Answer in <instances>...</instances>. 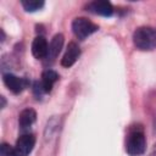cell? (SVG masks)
I'll list each match as a JSON object with an SVG mask.
<instances>
[{
  "instance_id": "6da1fadb",
  "label": "cell",
  "mask_w": 156,
  "mask_h": 156,
  "mask_svg": "<svg viewBox=\"0 0 156 156\" xmlns=\"http://www.w3.org/2000/svg\"><path fill=\"white\" fill-rule=\"evenodd\" d=\"M133 43L141 51L156 49V29L152 27H139L133 33Z\"/></svg>"
},
{
  "instance_id": "7a4b0ae2",
  "label": "cell",
  "mask_w": 156,
  "mask_h": 156,
  "mask_svg": "<svg viewBox=\"0 0 156 156\" xmlns=\"http://www.w3.org/2000/svg\"><path fill=\"white\" fill-rule=\"evenodd\" d=\"M146 149V139L141 129L134 128L130 130L127 138L126 150L130 156H140L145 152Z\"/></svg>"
},
{
  "instance_id": "3957f363",
  "label": "cell",
  "mask_w": 156,
  "mask_h": 156,
  "mask_svg": "<svg viewBox=\"0 0 156 156\" xmlns=\"http://www.w3.org/2000/svg\"><path fill=\"white\" fill-rule=\"evenodd\" d=\"M98 29L99 27L85 17H77L72 22V30L79 40H84L85 38L95 33Z\"/></svg>"
},
{
  "instance_id": "277c9868",
  "label": "cell",
  "mask_w": 156,
  "mask_h": 156,
  "mask_svg": "<svg viewBox=\"0 0 156 156\" xmlns=\"http://www.w3.org/2000/svg\"><path fill=\"white\" fill-rule=\"evenodd\" d=\"M35 145V136L33 134H23L21 135L15 145L17 156H28Z\"/></svg>"
},
{
  "instance_id": "5b68a950",
  "label": "cell",
  "mask_w": 156,
  "mask_h": 156,
  "mask_svg": "<svg viewBox=\"0 0 156 156\" xmlns=\"http://www.w3.org/2000/svg\"><path fill=\"white\" fill-rule=\"evenodd\" d=\"M85 9H87V11H89L91 13L100 15V16H104V17H110L113 13V6L107 0L91 1L85 6Z\"/></svg>"
},
{
  "instance_id": "8992f818",
  "label": "cell",
  "mask_w": 156,
  "mask_h": 156,
  "mask_svg": "<svg viewBox=\"0 0 156 156\" xmlns=\"http://www.w3.org/2000/svg\"><path fill=\"white\" fill-rule=\"evenodd\" d=\"M80 55V49L79 46L74 43V41H71L68 45H67V49H66V52L63 55V57L61 58V65L63 67H71L76 63V61L78 60Z\"/></svg>"
},
{
  "instance_id": "52a82bcc",
  "label": "cell",
  "mask_w": 156,
  "mask_h": 156,
  "mask_svg": "<svg viewBox=\"0 0 156 156\" xmlns=\"http://www.w3.org/2000/svg\"><path fill=\"white\" fill-rule=\"evenodd\" d=\"M48 51H49V45H48L46 39L43 35L35 37L33 43H32V54H33V56L38 60H43V58H46Z\"/></svg>"
},
{
  "instance_id": "ba28073f",
  "label": "cell",
  "mask_w": 156,
  "mask_h": 156,
  "mask_svg": "<svg viewBox=\"0 0 156 156\" xmlns=\"http://www.w3.org/2000/svg\"><path fill=\"white\" fill-rule=\"evenodd\" d=\"M4 83L5 85L9 88V90H11L15 94H20L26 87H27V80L23 78H18L11 73H6L4 74Z\"/></svg>"
},
{
  "instance_id": "9c48e42d",
  "label": "cell",
  "mask_w": 156,
  "mask_h": 156,
  "mask_svg": "<svg viewBox=\"0 0 156 156\" xmlns=\"http://www.w3.org/2000/svg\"><path fill=\"white\" fill-rule=\"evenodd\" d=\"M63 35L61 34V33H58V34H56L54 38H52V40H51V43H50V45H49V51H48V56H46V61H50V62H52L56 57H57V55L60 54V51H61V49H62V46H63Z\"/></svg>"
},
{
  "instance_id": "30bf717a",
  "label": "cell",
  "mask_w": 156,
  "mask_h": 156,
  "mask_svg": "<svg viewBox=\"0 0 156 156\" xmlns=\"http://www.w3.org/2000/svg\"><path fill=\"white\" fill-rule=\"evenodd\" d=\"M57 79H58V74L55 71H52V69L44 71L41 74V82H40L44 93H50L54 84L57 82Z\"/></svg>"
},
{
  "instance_id": "8fae6325",
  "label": "cell",
  "mask_w": 156,
  "mask_h": 156,
  "mask_svg": "<svg viewBox=\"0 0 156 156\" xmlns=\"http://www.w3.org/2000/svg\"><path fill=\"white\" fill-rule=\"evenodd\" d=\"M37 118V112L33 108H24L21 111L20 116H18V123L21 126V128H28L30 127Z\"/></svg>"
},
{
  "instance_id": "7c38bea8",
  "label": "cell",
  "mask_w": 156,
  "mask_h": 156,
  "mask_svg": "<svg viewBox=\"0 0 156 156\" xmlns=\"http://www.w3.org/2000/svg\"><path fill=\"white\" fill-rule=\"evenodd\" d=\"M21 4L27 12L38 11L44 6V1H41V0H22Z\"/></svg>"
},
{
  "instance_id": "4fadbf2b",
  "label": "cell",
  "mask_w": 156,
  "mask_h": 156,
  "mask_svg": "<svg viewBox=\"0 0 156 156\" xmlns=\"http://www.w3.org/2000/svg\"><path fill=\"white\" fill-rule=\"evenodd\" d=\"M0 156H17V155L15 147H12L6 143H2L0 145Z\"/></svg>"
},
{
  "instance_id": "5bb4252c",
  "label": "cell",
  "mask_w": 156,
  "mask_h": 156,
  "mask_svg": "<svg viewBox=\"0 0 156 156\" xmlns=\"http://www.w3.org/2000/svg\"><path fill=\"white\" fill-rule=\"evenodd\" d=\"M0 100H1V107H4L5 106V99H4V96H1Z\"/></svg>"
}]
</instances>
